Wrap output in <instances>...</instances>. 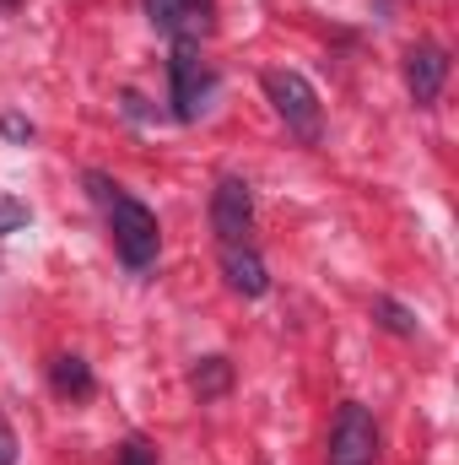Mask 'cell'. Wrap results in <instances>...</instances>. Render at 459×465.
<instances>
[{"instance_id":"cell-9","label":"cell","mask_w":459,"mask_h":465,"mask_svg":"<svg viewBox=\"0 0 459 465\" xmlns=\"http://www.w3.org/2000/svg\"><path fill=\"white\" fill-rule=\"evenodd\" d=\"M49 384L65 395V401H87L98 384H93V368H87V357H76V351H60L54 362H49Z\"/></svg>"},{"instance_id":"cell-11","label":"cell","mask_w":459,"mask_h":465,"mask_svg":"<svg viewBox=\"0 0 459 465\" xmlns=\"http://www.w3.org/2000/svg\"><path fill=\"white\" fill-rule=\"evenodd\" d=\"M373 320H378L389 336H416V314H411L405 303H395L389 292H378V298H373Z\"/></svg>"},{"instance_id":"cell-16","label":"cell","mask_w":459,"mask_h":465,"mask_svg":"<svg viewBox=\"0 0 459 465\" xmlns=\"http://www.w3.org/2000/svg\"><path fill=\"white\" fill-rule=\"evenodd\" d=\"M0 465H16V433L5 417H0Z\"/></svg>"},{"instance_id":"cell-10","label":"cell","mask_w":459,"mask_h":465,"mask_svg":"<svg viewBox=\"0 0 459 465\" xmlns=\"http://www.w3.org/2000/svg\"><path fill=\"white\" fill-rule=\"evenodd\" d=\"M190 384H195V395H200V401H217V395H228V384H232L228 357H206V362L190 373Z\"/></svg>"},{"instance_id":"cell-2","label":"cell","mask_w":459,"mask_h":465,"mask_svg":"<svg viewBox=\"0 0 459 465\" xmlns=\"http://www.w3.org/2000/svg\"><path fill=\"white\" fill-rule=\"evenodd\" d=\"M217 87H222L217 82V65L200 60L195 44H173V54H168V104H173V119L179 124H195V119L211 109Z\"/></svg>"},{"instance_id":"cell-1","label":"cell","mask_w":459,"mask_h":465,"mask_svg":"<svg viewBox=\"0 0 459 465\" xmlns=\"http://www.w3.org/2000/svg\"><path fill=\"white\" fill-rule=\"evenodd\" d=\"M259 87H265V98H270V109L281 114V124L298 135V141H319L325 135V109H319V93L308 87V76L303 71H287V65H270L265 76H259Z\"/></svg>"},{"instance_id":"cell-5","label":"cell","mask_w":459,"mask_h":465,"mask_svg":"<svg viewBox=\"0 0 459 465\" xmlns=\"http://www.w3.org/2000/svg\"><path fill=\"white\" fill-rule=\"evenodd\" d=\"M146 22L173 44H200L217 27V0H146Z\"/></svg>"},{"instance_id":"cell-3","label":"cell","mask_w":459,"mask_h":465,"mask_svg":"<svg viewBox=\"0 0 459 465\" xmlns=\"http://www.w3.org/2000/svg\"><path fill=\"white\" fill-rule=\"evenodd\" d=\"M103 212H109V232H114L119 260H124L130 271H146V265L157 260V249H162V232H157V217H151V206L119 190V195L109 201V206H103Z\"/></svg>"},{"instance_id":"cell-13","label":"cell","mask_w":459,"mask_h":465,"mask_svg":"<svg viewBox=\"0 0 459 465\" xmlns=\"http://www.w3.org/2000/svg\"><path fill=\"white\" fill-rule=\"evenodd\" d=\"M87 190H93V201H98V206H109V201L119 195V184L109 179V173H98V168H87Z\"/></svg>"},{"instance_id":"cell-15","label":"cell","mask_w":459,"mask_h":465,"mask_svg":"<svg viewBox=\"0 0 459 465\" xmlns=\"http://www.w3.org/2000/svg\"><path fill=\"white\" fill-rule=\"evenodd\" d=\"M0 135H5V141H33V119H22V114H0Z\"/></svg>"},{"instance_id":"cell-6","label":"cell","mask_w":459,"mask_h":465,"mask_svg":"<svg viewBox=\"0 0 459 465\" xmlns=\"http://www.w3.org/2000/svg\"><path fill=\"white\" fill-rule=\"evenodd\" d=\"M211 228H217V243H249V232H254V190H249V179L228 173L211 190Z\"/></svg>"},{"instance_id":"cell-7","label":"cell","mask_w":459,"mask_h":465,"mask_svg":"<svg viewBox=\"0 0 459 465\" xmlns=\"http://www.w3.org/2000/svg\"><path fill=\"white\" fill-rule=\"evenodd\" d=\"M444 82H449V49L444 44H411L405 49V87H411V98L427 109V104H438Z\"/></svg>"},{"instance_id":"cell-12","label":"cell","mask_w":459,"mask_h":465,"mask_svg":"<svg viewBox=\"0 0 459 465\" xmlns=\"http://www.w3.org/2000/svg\"><path fill=\"white\" fill-rule=\"evenodd\" d=\"M16 228H27V206H22L16 195H5V190H0V238H5V232H16Z\"/></svg>"},{"instance_id":"cell-8","label":"cell","mask_w":459,"mask_h":465,"mask_svg":"<svg viewBox=\"0 0 459 465\" xmlns=\"http://www.w3.org/2000/svg\"><path fill=\"white\" fill-rule=\"evenodd\" d=\"M222 276L238 298H265L270 292V271L259 260L254 243H222Z\"/></svg>"},{"instance_id":"cell-17","label":"cell","mask_w":459,"mask_h":465,"mask_svg":"<svg viewBox=\"0 0 459 465\" xmlns=\"http://www.w3.org/2000/svg\"><path fill=\"white\" fill-rule=\"evenodd\" d=\"M0 11H16V0H0Z\"/></svg>"},{"instance_id":"cell-14","label":"cell","mask_w":459,"mask_h":465,"mask_svg":"<svg viewBox=\"0 0 459 465\" xmlns=\"http://www.w3.org/2000/svg\"><path fill=\"white\" fill-rule=\"evenodd\" d=\"M119 465H157V450L141 444V439H130V444L119 450Z\"/></svg>"},{"instance_id":"cell-4","label":"cell","mask_w":459,"mask_h":465,"mask_svg":"<svg viewBox=\"0 0 459 465\" xmlns=\"http://www.w3.org/2000/svg\"><path fill=\"white\" fill-rule=\"evenodd\" d=\"M373 460H378V422H373L367 406L346 401L336 411V422H330V455H325V465H373Z\"/></svg>"}]
</instances>
